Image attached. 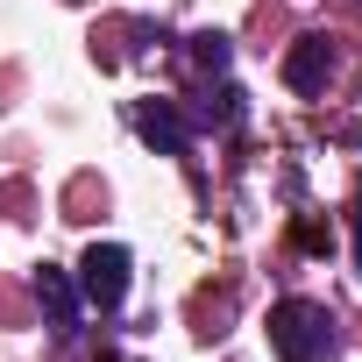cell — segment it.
Masks as SVG:
<instances>
[{
    "label": "cell",
    "mask_w": 362,
    "mask_h": 362,
    "mask_svg": "<svg viewBox=\"0 0 362 362\" xmlns=\"http://www.w3.org/2000/svg\"><path fill=\"white\" fill-rule=\"evenodd\" d=\"M135 135H142L156 156H177V149H185V121H177V107H170V100L135 107Z\"/></svg>",
    "instance_id": "obj_3"
},
{
    "label": "cell",
    "mask_w": 362,
    "mask_h": 362,
    "mask_svg": "<svg viewBox=\"0 0 362 362\" xmlns=\"http://www.w3.org/2000/svg\"><path fill=\"white\" fill-rule=\"evenodd\" d=\"M36 298H43V313H50V327H57V334H71V327H78V284H71L64 270H50V263H43V270H36Z\"/></svg>",
    "instance_id": "obj_5"
},
{
    "label": "cell",
    "mask_w": 362,
    "mask_h": 362,
    "mask_svg": "<svg viewBox=\"0 0 362 362\" xmlns=\"http://www.w3.org/2000/svg\"><path fill=\"white\" fill-rule=\"evenodd\" d=\"M355 263H362V199H355Z\"/></svg>",
    "instance_id": "obj_8"
},
{
    "label": "cell",
    "mask_w": 362,
    "mask_h": 362,
    "mask_svg": "<svg viewBox=\"0 0 362 362\" xmlns=\"http://www.w3.org/2000/svg\"><path fill=\"white\" fill-rule=\"evenodd\" d=\"M199 121H214V128H235V121H242V93H235V86H221V93H206V107H199Z\"/></svg>",
    "instance_id": "obj_6"
},
{
    "label": "cell",
    "mask_w": 362,
    "mask_h": 362,
    "mask_svg": "<svg viewBox=\"0 0 362 362\" xmlns=\"http://www.w3.org/2000/svg\"><path fill=\"white\" fill-rule=\"evenodd\" d=\"M327 71H334V50H327V36H298V50L284 57V78H291L298 93H320V86H327Z\"/></svg>",
    "instance_id": "obj_4"
},
{
    "label": "cell",
    "mask_w": 362,
    "mask_h": 362,
    "mask_svg": "<svg viewBox=\"0 0 362 362\" xmlns=\"http://www.w3.org/2000/svg\"><path fill=\"white\" fill-rule=\"evenodd\" d=\"M327 348H334L327 305H313V298L270 305V355H277V362H327Z\"/></svg>",
    "instance_id": "obj_1"
},
{
    "label": "cell",
    "mask_w": 362,
    "mask_h": 362,
    "mask_svg": "<svg viewBox=\"0 0 362 362\" xmlns=\"http://www.w3.org/2000/svg\"><path fill=\"white\" fill-rule=\"evenodd\" d=\"M192 57H199L206 71H228V36H221V29H206V36H192Z\"/></svg>",
    "instance_id": "obj_7"
},
{
    "label": "cell",
    "mask_w": 362,
    "mask_h": 362,
    "mask_svg": "<svg viewBox=\"0 0 362 362\" xmlns=\"http://www.w3.org/2000/svg\"><path fill=\"white\" fill-rule=\"evenodd\" d=\"M78 298L100 305V313H114V305L128 298V249H121V242H93V249H86V263H78Z\"/></svg>",
    "instance_id": "obj_2"
}]
</instances>
